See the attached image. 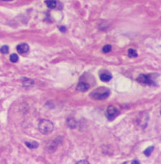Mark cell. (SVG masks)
<instances>
[{"label":"cell","instance_id":"cell-4","mask_svg":"<svg viewBox=\"0 0 161 164\" xmlns=\"http://www.w3.org/2000/svg\"><path fill=\"white\" fill-rule=\"evenodd\" d=\"M137 82H139L141 84L145 85H152L154 84V81L152 80V76L150 74H141L137 78Z\"/></svg>","mask_w":161,"mask_h":164},{"label":"cell","instance_id":"cell-15","mask_svg":"<svg viewBox=\"0 0 161 164\" xmlns=\"http://www.w3.org/2000/svg\"><path fill=\"white\" fill-rule=\"evenodd\" d=\"M10 61H11L12 63H17L18 61V54H16V53L12 54V55L10 56Z\"/></svg>","mask_w":161,"mask_h":164},{"label":"cell","instance_id":"cell-19","mask_svg":"<svg viewBox=\"0 0 161 164\" xmlns=\"http://www.w3.org/2000/svg\"><path fill=\"white\" fill-rule=\"evenodd\" d=\"M60 30H61V32H66V27H60Z\"/></svg>","mask_w":161,"mask_h":164},{"label":"cell","instance_id":"cell-11","mask_svg":"<svg viewBox=\"0 0 161 164\" xmlns=\"http://www.w3.org/2000/svg\"><path fill=\"white\" fill-rule=\"evenodd\" d=\"M22 85L23 87H29V86H33L34 85V81L31 80V79H28V78H23L22 79Z\"/></svg>","mask_w":161,"mask_h":164},{"label":"cell","instance_id":"cell-13","mask_svg":"<svg viewBox=\"0 0 161 164\" xmlns=\"http://www.w3.org/2000/svg\"><path fill=\"white\" fill-rule=\"evenodd\" d=\"M127 55H128L129 58H135V57L138 56V53H137V50H136V49L129 48L128 51H127Z\"/></svg>","mask_w":161,"mask_h":164},{"label":"cell","instance_id":"cell-7","mask_svg":"<svg viewBox=\"0 0 161 164\" xmlns=\"http://www.w3.org/2000/svg\"><path fill=\"white\" fill-rule=\"evenodd\" d=\"M89 89H90L89 83L84 81H80L78 84H77V86H76V90L80 91V92H86V91H88Z\"/></svg>","mask_w":161,"mask_h":164},{"label":"cell","instance_id":"cell-14","mask_svg":"<svg viewBox=\"0 0 161 164\" xmlns=\"http://www.w3.org/2000/svg\"><path fill=\"white\" fill-rule=\"evenodd\" d=\"M153 150H154V147H153V146H151V147H148V149H146V150L144 151V154H145V156H150Z\"/></svg>","mask_w":161,"mask_h":164},{"label":"cell","instance_id":"cell-16","mask_svg":"<svg viewBox=\"0 0 161 164\" xmlns=\"http://www.w3.org/2000/svg\"><path fill=\"white\" fill-rule=\"evenodd\" d=\"M0 52L3 53V54L9 53V46H8V45H3L2 48H0Z\"/></svg>","mask_w":161,"mask_h":164},{"label":"cell","instance_id":"cell-10","mask_svg":"<svg viewBox=\"0 0 161 164\" xmlns=\"http://www.w3.org/2000/svg\"><path fill=\"white\" fill-rule=\"evenodd\" d=\"M25 146L29 149H37L39 147V143L38 142H35V141H26L25 142Z\"/></svg>","mask_w":161,"mask_h":164},{"label":"cell","instance_id":"cell-1","mask_svg":"<svg viewBox=\"0 0 161 164\" xmlns=\"http://www.w3.org/2000/svg\"><path fill=\"white\" fill-rule=\"evenodd\" d=\"M111 94V92L108 88L106 87H98L91 93V97L93 99H96V100H102V99H107Z\"/></svg>","mask_w":161,"mask_h":164},{"label":"cell","instance_id":"cell-6","mask_svg":"<svg viewBox=\"0 0 161 164\" xmlns=\"http://www.w3.org/2000/svg\"><path fill=\"white\" fill-rule=\"evenodd\" d=\"M100 80H101V81L108 82L112 79V74H110L109 72H107V71H103V72H101V73H100Z\"/></svg>","mask_w":161,"mask_h":164},{"label":"cell","instance_id":"cell-5","mask_svg":"<svg viewBox=\"0 0 161 164\" xmlns=\"http://www.w3.org/2000/svg\"><path fill=\"white\" fill-rule=\"evenodd\" d=\"M62 143V137H56V138L53 140V142L51 143V145L49 146V149H48V151H54L55 150L57 149V147L60 145Z\"/></svg>","mask_w":161,"mask_h":164},{"label":"cell","instance_id":"cell-8","mask_svg":"<svg viewBox=\"0 0 161 164\" xmlns=\"http://www.w3.org/2000/svg\"><path fill=\"white\" fill-rule=\"evenodd\" d=\"M17 50L20 54H25L29 51V45L27 43H20L17 46Z\"/></svg>","mask_w":161,"mask_h":164},{"label":"cell","instance_id":"cell-18","mask_svg":"<svg viewBox=\"0 0 161 164\" xmlns=\"http://www.w3.org/2000/svg\"><path fill=\"white\" fill-rule=\"evenodd\" d=\"M76 163H86V164H88L89 162H88L87 160H80V161H77Z\"/></svg>","mask_w":161,"mask_h":164},{"label":"cell","instance_id":"cell-3","mask_svg":"<svg viewBox=\"0 0 161 164\" xmlns=\"http://www.w3.org/2000/svg\"><path fill=\"white\" fill-rule=\"evenodd\" d=\"M105 115L107 117L109 121H113L114 119L119 115V110H118L117 107L115 106H108L107 109H106V112H105Z\"/></svg>","mask_w":161,"mask_h":164},{"label":"cell","instance_id":"cell-2","mask_svg":"<svg viewBox=\"0 0 161 164\" xmlns=\"http://www.w3.org/2000/svg\"><path fill=\"white\" fill-rule=\"evenodd\" d=\"M38 130L41 133L43 134H50L54 130V125L51 121L49 120H45V119H43L39 122V125H38Z\"/></svg>","mask_w":161,"mask_h":164},{"label":"cell","instance_id":"cell-12","mask_svg":"<svg viewBox=\"0 0 161 164\" xmlns=\"http://www.w3.org/2000/svg\"><path fill=\"white\" fill-rule=\"evenodd\" d=\"M67 125H68V126L70 127V128H75L76 127V122H75V120L74 119H72V118H70V119H68V121H67Z\"/></svg>","mask_w":161,"mask_h":164},{"label":"cell","instance_id":"cell-20","mask_svg":"<svg viewBox=\"0 0 161 164\" xmlns=\"http://www.w3.org/2000/svg\"><path fill=\"white\" fill-rule=\"evenodd\" d=\"M132 163H139V161H137V160H133V161H132Z\"/></svg>","mask_w":161,"mask_h":164},{"label":"cell","instance_id":"cell-9","mask_svg":"<svg viewBox=\"0 0 161 164\" xmlns=\"http://www.w3.org/2000/svg\"><path fill=\"white\" fill-rule=\"evenodd\" d=\"M45 4L49 9H55L57 7L58 2H57V0H46Z\"/></svg>","mask_w":161,"mask_h":164},{"label":"cell","instance_id":"cell-17","mask_svg":"<svg viewBox=\"0 0 161 164\" xmlns=\"http://www.w3.org/2000/svg\"><path fill=\"white\" fill-rule=\"evenodd\" d=\"M111 49H112L111 45H110V44H106V45H104L103 48H102V51L104 52V53H108V52L111 51Z\"/></svg>","mask_w":161,"mask_h":164}]
</instances>
